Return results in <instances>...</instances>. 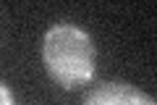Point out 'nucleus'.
<instances>
[{
    "label": "nucleus",
    "instance_id": "obj_1",
    "mask_svg": "<svg viewBox=\"0 0 157 105\" xmlns=\"http://www.w3.org/2000/svg\"><path fill=\"white\" fill-rule=\"evenodd\" d=\"M45 68L63 89H76L94 76V45L84 29L55 24L42 42Z\"/></svg>",
    "mask_w": 157,
    "mask_h": 105
},
{
    "label": "nucleus",
    "instance_id": "obj_2",
    "mask_svg": "<svg viewBox=\"0 0 157 105\" xmlns=\"http://www.w3.org/2000/svg\"><path fill=\"white\" fill-rule=\"evenodd\" d=\"M84 105H157L149 95L123 82H105L86 95Z\"/></svg>",
    "mask_w": 157,
    "mask_h": 105
},
{
    "label": "nucleus",
    "instance_id": "obj_3",
    "mask_svg": "<svg viewBox=\"0 0 157 105\" xmlns=\"http://www.w3.org/2000/svg\"><path fill=\"white\" fill-rule=\"evenodd\" d=\"M0 103L3 105H13V95H11V87H8V84L0 87Z\"/></svg>",
    "mask_w": 157,
    "mask_h": 105
}]
</instances>
